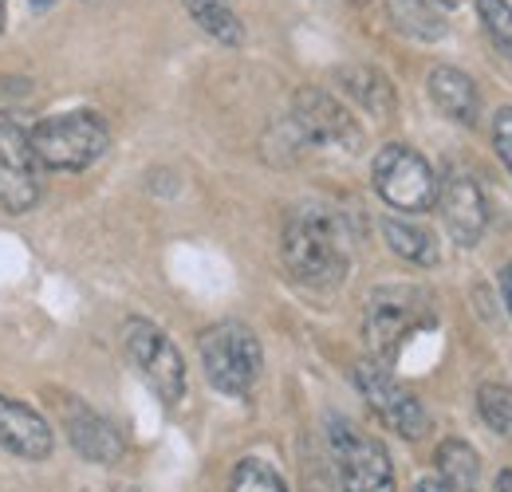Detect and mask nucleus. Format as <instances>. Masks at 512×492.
Here are the masks:
<instances>
[{
	"mask_svg": "<svg viewBox=\"0 0 512 492\" xmlns=\"http://www.w3.org/2000/svg\"><path fill=\"white\" fill-rule=\"evenodd\" d=\"M40 174H44V166L36 162L32 130L12 115H0V209L4 213L36 209V201L44 193Z\"/></svg>",
	"mask_w": 512,
	"mask_h": 492,
	"instance_id": "nucleus-10",
	"label": "nucleus"
},
{
	"mask_svg": "<svg viewBox=\"0 0 512 492\" xmlns=\"http://www.w3.org/2000/svg\"><path fill=\"white\" fill-rule=\"evenodd\" d=\"M394 12H398V24L418 40H438L446 32V20L434 12V0H394Z\"/></svg>",
	"mask_w": 512,
	"mask_h": 492,
	"instance_id": "nucleus-20",
	"label": "nucleus"
},
{
	"mask_svg": "<svg viewBox=\"0 0 512 492\" xmlns=\"http://www.w3.org/2000/svg\"><path fill=\"white\" fill-rule=\"evenodd\" d=\"M288 130L300 146H320V150H343V154H363L367 134L359 119L320 87H300L292 99Z\"/></svg>",
	"mask_w": 512,
	"mask_h": 492,
	"instance_id": "nucleus-7",
	"label": "nucleus"
},
{
	"mask_svg": "<svg viewBox=\"0 0 512 492\" xmlns=\"http://www.w3.org/2000/svg\"><path fill=\"white\" fill-rule=\"evenodd\" d=\"M229 492H288V485H284V477H280L268 461L245 457V461H237V469H233Z\"/></svg>",
	"mask_w": 512,
	"mask_h": 492,
	"instance_id": "nucleus-21",
	"label": "nucleus"
},
{
	"mask_svg": "<svg viewBox=\"0 0 512 492\" xmlns=\"http://www.w3.org/2000/svg\"><path fill=\"white\" fill-rule=\"evenodd\" d=\"M197 351H201V367H205L209 386L229 398H245L264 370V351H260L256 331L237 319L205 327L197 339Z\"/></svg>",
	"mask_w": 512,
	"mask_h": 492,
	"instance_id": "nucleus-3",
	"label": "nucleus"
},
{
	"mask_svg": "<svg viewBox=\"0 0 512 492\" xmlns=\"http://www.w3.org/2000/svg\"><path fill=\"white\" fill-rule=\"evenodd\" d=\"M355 386L363 394V402L371 406V414L383 422L390 433L406 437V441H418L430 430V414L426 406L394 378V370L379 363V359H363L355 367Z\"/></svg>",
	"mask_w": 512,
	"mask_h": 492,
	"instance_id": "nucleus-9",
	"label": "nucleus"
},
{
	"mask_svg": "<svg viewBox=\"0 0 512 492\" xmlns=\"http://www.w3.org/2000/svg\"><path fill=\"white\" fill-rule=\"evenodd\" d=\"M438 323V311L426 288L418 284H383L367 296L363 308V339L371 347V359L394 363V355L410 343V335Z\"/></svg>",
	"mask_w": 512,
	"mask_h": 492,
	"instance_id": "nucleus-2",
	"label": "nucleus"
},
{
	"mask_svg": "<svg viewBox=\"0 0 512 492\" xmlns=\"http://www.w3.org/2000/svg\"><path fill=\"white\" fill-rule=\"evenodd\" d=\"M477 16H481L485 36L497 44V52L512 60V4L509 0H477Z\"/></svg>",
	"mask_w": 512,
	"mask_h": 492,
	"instance_id": "nucleus-22",
	"label": "nucleus"
},
{
	"mask_svg": "<svg viewBox=\"0 0 512 492\" xmlns=\"http://www.w3.org/2000/svg\"><path fill=\"white\" fill-rule=\"evenodd\" d=\"M371 182L375 193L390 209L402 213H426L438 201V174L434 166L406 142H386L371 162Z\"/></svg>",
	"mask_w": 512,
	"mask_h": 492,
	"instance_id": "nucleus-8",
	"label": "nucleus"
},
{
	"mask_svg": "<svg viewBox=\"0 0 512 492\" xmlns=\"http://www.w3.org/2000/svg\"><path fill=\"white\" fill-rule=\"evenodd\" d=\"M477 414L481 422L501 437H512V386L505 382H485L477 390Z\"/></svg>",
	"mask_w": 512,
	"mask_h": 492,
	"instance_id": "nucleus-19",
	"label": "nucleus"
},
{
	"mask_svg": "<svg viewBox=\"0 0 512 492\" xmlns=\"http://www.w3.org/2000/svg\"><path fill=\"white\" fill-rule=\"evenodd\" d=\"M327 441L339 469L343 492H398L394 485V461L379 437L359 430L347 418H327Z\"/></svg>",
	"mask_w": 512,
	"mask_h": 492,
	"instance_id": "nucleus-6",
	"label": "nucleus"
},
{
	"mask_svg": "<svg viewBox=\"0 0 512 492\" xmlns=\"http://www.w3.org/2000/svg\"><path fill=\"white\" fill-rule=\"evenodd\" d=\"M280 256L296 284L331 292L347 280L351 241L343 221L323 205H296L280 233Z\"/></svg>",
	"mask_w": 512,
	"mask_h": 492,
	"instance_id": "nucleus-1",
	"label": "nucleus"
},
{
	"mask_svg": "<svg viewBox=\"0 0 512 492\" xmlns=\"http://www.w3.org/2000/svg\"><path fill=\"white\" fill-rule=\"evenodd\" d=\"M438 209H442V221H446L449 237L461 248H473L485 237L489 209H485L481 185L473 182L469 174L449 170L446 178H438Z\"/></svg>",
	"mask_w": 512,
	"mask_h": 492,
	"instance_id": "nucleus-11",
	"label": "nucleus"
},
{
	"mask_svg": "<svg viewBox=\"0 0 512 492\" xmlns=\"http://www.w3.org/2000/svg\"><path fill=\"white\" fill-rule=\"evenodd\" d=\"M123 351H127L130 367L142 374V382L158 394L162 406H178L186 398V359L158 323L130 315L123 323Z\"/></svg>",
	"mask_w": 512,
	"mask_h": 492,
	"instance_id": "nucleus-5",
	"label": "nucleus"
},
{
	"mask_svg": "<svg viewBox=\"0 0 512 492\" xmlns=\"http://www.w3.org/2000/svg\"><path fill=\"white\" fill-rule=\"evenodd\" d=\"M434 4H442V8H457L461 0H434Z\"/></svg>",
	"mask_w": 512,
	"mask_h": 492,
	"instance_id": "nucleus-28",
	"label": "nucleus"
},
{
	"mask_svg": "<svg viewBox=\"0 0 512 492\" xmlns=\"http://www.w3.org/2000/svg\"><path fill=\"white\" fill-rule=\"evenodd\" d=\"M426 91H430L434 107H438L446 119H453V123H461V126L477 123V115H481V95H477V83H473L465 71H457V67H449V63L430 67Z\"/></svg>",
	"mask_w": 512,
	"mask_h": 492,
	"instance_id": "nucleus-15",
	"label": "nucleus"
},
{
	"mask_svg": "<svg viewBox=\"0 0 512 492\" xmlns=\"http://www.w3.org/2000/svg\"><path fill=\"white\" fill-rule=\"evenodd\" d=\"M111 146V130L95 111H60L32 126V150L44 170L79 174L95 166Z\"/></svg>",
	"mask_w": 512,
	"mask_h": 492,
	"instance_id": "nucleus-4",
	"label": "nucleus"
},
{
	"mask_svg": "<svg viewBox=\"0 0 512 492\" xmlns=\"http://www.w3.org/2000/svg\"><path fill=\"white\" fill-rule=\"evenodd\" d=\"M64 430L71 449L83 461H91V465H115L127 453L123 433L115 430L103 414H95L91 406H83V402H64Z\"/></svg>",
	"mask_w": 512,
	"mask_h": 492,
	"instance_id": "nucleus-12",
	"label": "nucleus"
},
{
	"mask_svg": "<svg viewBox=\"0 0 512 492\" xmlns=\"http://www.w3.org/2000/svg\"><path fill=\"white\" fill-rule=\"evenodd\" d=\"M501 296H505V308L512 315V264H505V272H501Z\"/></svg>",
	"mask_w": 512,
	"mask_h": 492,
	"instance_id": "nucleus-24",
	"label": "nucleus"
},
{
	"mask_svg": "<svg viewBox=\"0 0 512 492\" xmlns=\"http://www.w3.org/2000/svg\"><path fill=\"white\" fill-rule=\"evenodd\" d=\"M52 4H56V0H32V8H36V12H44V8H52Z\"/></svg>",
	"mask_w": 512,
	"mask_h": 492,
	"instance_id": "nucleus-27",
	"label": "nucleus"
},
{
	"mask_svg": "<svg viewBox=\"0 0 512 492\" xmlns=\"http://www.w3.org/2000/svg\"><path fill=\"white\" fill-rule=\"evenodd\" d=\"M493 146H497L501 162L509 166V174H512V107H501V111L493 115Z\"/></svg>",
	"mask_w": 512,
	"mask_h": 492,
	"instance_id": "nucleus-23",
	"label": "nucleus"
},
{
	"mask_svg": "<svg viewBox=\"0 0 512 492\" xmlns=\"http://www.w3.org/2000/svg\"><path fill=\"white\" fill-rule=\"evenodd\" d=\"M182 4L197 20V28L205 36H213L217 44H225V48H241L245 44V28H241L237 12L229 8V0H182Z\"/></svg>",
	"mask_w": 512,
	"mask_h": 492,
	"instance_id": "nucleus-18",
	"label": "nucleus"
},
{
	"mask_svg": "<svg viewBox=\"0 0 512 492\" xmlns=\"http://www.w3.org/2000/svg\"><path fill=\"white\" fill-rule=\"evenodd\" d=\"M0 445L20 461H48L56 449V433L28 402L0 394Z\"/></svg>",
	"mask_w": 512,
	"mask_h": 492,
	"instance_id": "nucleus-13",
	"label": "nucleus"
},
{
	"mask_svg": "<svg viewBox=\"0 0 512 492\" xmlns=\"http://www.w3.org/2000/svg\"><path fill=\"white\" fill-rule=\"evenodd\" d=\"M335 83H339V91H343L359 111H367L371 119H390L394 107H398V91H394L390 75L379 71V67H371V63H343V67L335 71Z\"/></svg>",
	"mask_w": 512,
	"mask_h": 492,
	"instance_id": "nucleus-14",
	"label": "nucleus"
},
{
	"mask_svg": "<svg viewBox=\"0 0 512 492\" xmlns=\"http://www.w3.org/2000/svg\"><path fill=\"white\" fill-rule=\"evenodd\" d=\"M4 24H8V0H0V32H4Z\"/></svg>",
	"mask_w": 512,
	"mask_h": 492,
	"instance_id": "nucleus-26",
	"label": "nucleus"
},
{
	"mask_svg": "<svg viewBox=\"0 0 512 492\" xmlns=\"http://www.w3.org/2000/svg\"><path fill=\"white\" fill-rule=\"evenodd\" d=\"M493 492H512V469H505V473L497 477V489Z\"/></svg>",
	"mask_w": 512,
	"mask_h": 492,
	"instance_id": "nucleus-25",
	"label": "nucleus"
},
{
	"mask_svg": "<svg viewBox=\"0 0 512 492\" xmlns=\"http://www.w3.org/2000/svg\"><path fill=\"white\" fill-rule=\"evenodd\" d=\"M438 465V492H477L481 481V457L469 441L461 437H446L434 453Z\"/></svg>",
	"mask_w": 512,
	"mask_h": 492,
	"instance_id": "nucleus-16",
	"label": "nucleus"
},
{
	"mask_svg": "<svg viewBox=\"0 0 512 492\" xmlns=\"http://www.w3.org/2000/svg\"><path fill=\"white\" fill-rule=\"evenodd\" d=\"M383 241H386V248H390V252H398L402 260L422 264V268H434V264L442 260L434 233H430V229H422V225H414V221L386 217V221H383Z\"/></svg>",
	"mask_w": 512,
	"mask_h": 492,
	"instance_id": "nucleus-17",
	"label": "nucleus"
}]
</instances>
